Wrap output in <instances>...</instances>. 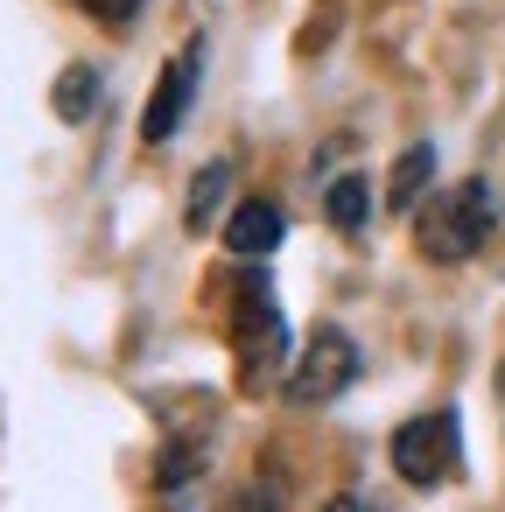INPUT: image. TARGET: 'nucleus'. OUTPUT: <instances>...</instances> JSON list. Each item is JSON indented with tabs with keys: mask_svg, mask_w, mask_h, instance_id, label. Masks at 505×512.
<instances>
[{
	"mask_svg": "<svg viewBox=\"0 0 505 512\" xmlns=\"http://www.w3.org/2000/svg\"><path fill=\"white\" fill-rule=\"evenodd\" d=\"M225 190H232V162H211V169H197L183 225H190V232H211V225L225 218Z\"/></svg>",
	"mask_w": 505,
	"mask_h": 512,
	"instance_id": "obj_8",
	"label": "nucleus"
},
{
	"mask_svg": "<svg viewBox=\"0 0 505 512\" xmlns=\"http://www.w3.org/2000/svg\"><path fill=\"white\" fill-rule=\"evenodd\" d=\"M85 8H92V15H106V29H127L141 0H85Z\"/></svg>",
	"mask_w": 505,
	"mask_h": 512,
	"instance_id": "obj_11",
	"label": "nucleus"
},
{
	"mask_svg": "<svg viewBox=\"0 0 505 512\" xmlns=\"http://www.w3.org/2000/svg\"><path fill=\"white\" fill-rule=\"evenodd\" d=\"M393 470L407 477V484H449L456 470H463V421H456V407H435V414H414V421H400L393 428Z\"/></svg>",
	"mask_w": 505,
	"mask_h": 512,
	"instance_id": "obj_2",
	"label": "nucleus"
},
{
	"mask_svg": "<svg viewBox=\"0 0 505 512\" xmlns=\"http://www.w3.org/2000/svg\"><path fill=\"white\" fill-rule=\"evenodd\" d=\"M323 211H330L337 232H358V225L372 218V183H365V176H337V183L323 190Z\"/></svg>",
	"mask_w": 505,
	"mask_h": 512,
	"instance_id": "obj_10",
	"label": "nucleus"
},
{
	"mask_svg": "<svg viewBox=\"0 0 505 512\" xmlns=\"http://www.w3.org/2000/svg\"><path fill=\"white\" fill-rule=\"evenodd\" d=\"M197 71H204V43L190 36V43L162 64V78H155V92H148V113H141V141H148V148L176 141V127H183V113H190V99H197Z\"/></svg>",
	"mask_w": 505,
	"mask_h": 512,
	"instance_id": "obj_4",
	"label": "nucleus"
},
{
	"mask_svg": "<svg viewBox=\"0 0 505 512\" xmlns=\"http://www.w3.org/2000/svg\"><path fill=\"white\" fill-rule=\"evenodd\" d=\"M99 99H106V85H99V71H92V64H71V71L57 78V120L85 127V120L99 113Z\"/></svg>",
	"mask_w": 505,
	"mask_h": 512,
	"instance_id": "obj_9",
	"label": "nucleus"
},
{
	"mask_svg": "<svg viewBox=\"0 0 505 512\" xmlns=\"http://www.w3.org/2000/svg\"><path fill=\"white\" fill-rule=\"evenodd\" d=\"M281 239H288V218H281V204H267V197H246V204L225 218V246H232L239 260H267Z\"/></svg>",
	"mask_w": 505,
	"mask_h": 512,
	"instance_id": "obj_6",
	"label": "nucleus"
},
{
	"mask_svg": "<svg viewBox=\"0 0 505 512\" xmlns=\"http://www.w3.org/2000/svg\"><path fill=\"white\" fill-rule=\"evenodd\" d=\"M498 393H505V358H498Z\"/></svg>",
	"mask_w": 505,
	"mask_h": 512,
	"instance_id": "obj_12",
	"label": "nucleus"
},
{
	"mask_svg": "<svg viewBox=\"0 0 505 512\" xmlns=\"http://www.w3.org/2000/svg\"><path fill=\"white\" fill-rule=\"evenodd\" d=\"M435 183V148L428 141H414V148H400V162H393V176H386V204L393 211H421V190Z\"/></svg>",
	"mask_w": 505,
	"mask_h": 512,
	"instance_id": "obj_7",
	"label": "nucleus"
},
{
	"mask_svg": "<svg viewBox=\"0 0 505 512\" xmlns=\"http://www.w3.org/2000/svg\"><path fill=\"white\" fill-rule=\"evenodd\" d=\"M239 358H246L253 379L274 372V365H288V323H281V309L267 302V288H246V295H239Z\"/></svg>",
	"mask_w": 505,
	"mask_h": 512,
	"instance_id": "obj_5",
	"label": "nucleus"
},
{
	"mask_svg": "<svg viewBox=\"0 0 505 512\" xmlns=\"http://www.w3.org/2000/svg\"><path fill=\"white\" fill-rule=\"evenodd\" d=\"M351 379H358V344H351L344 330H316V337L302 344L295 372H288V400H295V407H323V400H337Z\"/></svg>",
	"mask_w": 505,
	"mask_h": 512,
	"instance_id": "obj_3",
	"label": "nucleus"
},
{
	"mask_svg": "<svg viewBox=\"0 0 505 512\" xmlns=\"http://www.w3.org/2000/svg\"><path fill=\"white\" fill-rule=\"evenodd\" d=\"M498 232V197H491V183L484 176H470V183H456V190H435L421 211H414V246L428 253V260H470L484 239Z\"/></svg>",
	"mask_w": 505,
	"mask_h": 512,
	"instance_id": "obj_1",
	"label": "nucleus"
}]
</instances>
